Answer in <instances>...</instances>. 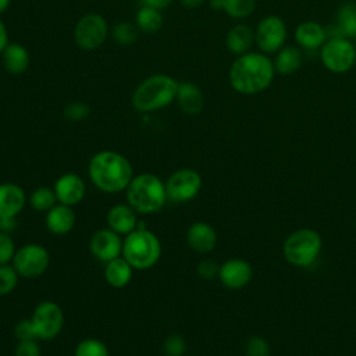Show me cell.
Returning a JSON list of instances; mask_svg holds the SVG:
<instances>
[{"label":"cell","instance_id":"44dd1931","mask_svg":"<svg viewBox=\"0 0 356 356\" xmlns=\"http://www.w3.org/2000/svg\"><path fill=\"white\" fill-rule=\"evenodd\" d=\"M175 102L182 113L188 115H196L204 107V95L195 82L184 81L178 85Z\"/></svg>","mask_w":356,"mask_h":356},{"label":"cell","instance_id":"cb8c5ba5","mask_svg":"<svg viewBox=\"0 0 356 356\" xmlns=\"http://www.w3.org/2000/svg\"><path fill=\"white\" fill-rule=\"evenodd\" d=\"M273 63L280 75H292L303 64V51L299 46H284L275 53Z\"/></svg>","mask_w":356,"mask_h":356},{"label":"cell","instance_id":"e0dca14e","mask_svg":"<svg viewBox=\"0 0 356 356\" xmlns=\"http://www.w3.org/2000/svg\"><path fill=\"white\" fill-rule=\"evenodd\" d=\"M106 221L107 227L121 236L131 234L139 225L138 213L128 203H118L111 206L107 211Z\"/></svg>","mask_w":356,"mask_h":356},{"label":"cell","instance_id":"f546056e","mask_svg":"<svg viewBox=\"0 0 356 356\" xmlns=\"http://www.w3.org/2000/svg\"><path fill=\"white\" fill-rule=\"evenodd\" d=\"M256 0H224L222 11L234 19H245L256 10Z\"/></svg>","mask_w":356,"mask_h":356},{"label":"cell","instance_id":"e575fe53","mask_svg":"<svg viewBox=\"0 0 356 356\" xmlns=\"http://www.w3.org/2000/svg\"><path fill=\"white\" fill-rule=\"evenodd\" d=\"M246 356H270V345L264 337L253 335L245 343Z\"/></svg>","mask_w":356,"mask_h":356},{"label":"cell","instance_id":"2e32d148","mask_svg":"<svg viewBox=\"0 0 356 356\" xmlns=\"http://www.w3.org/2000/svg\"><path fill=\"white\" fill-rule=\"evenodd\" d=\"M186 243L196 253H210L217 245V232L206 221H195L186 229Z\"/></svg>","mask_w":356,"mask_h":356},{"label":"cell","instance_id":"7a4b0ae2","mask_svg":"<svg viewBox=\"0 0 356 356\" xmlns=\"http://www.w3.org/2000/svg\"><path fill=\"white\" fill-rule=\"evenodd\" d=\"M88 175L99 191L118 193L129 185L134 178V168L124 154L114 150H100L90 157Z\"/></svg>","mask_w":356,"mask_h":356},{"label":"cell","instance_id":"ba28073f","mask_svg":"<svg viewBox=\"0 0 356 356\" xmlns=\"http://www.w3.org/2000/svg\"><path fill=\"white\" fill-rule=\"evenodd\" d=\"M320 60L332 74H343L356 63V47L348 38L327 39L320 47Z\"/></svg>","mask_w":356,"mask_h":356},{"label":"cell","instance_id":"ee69618b","mask_svg":"<svg viewBox=\"0 0 356 356\" xmlns=\"http://www.w3.org/2000/svg\"><path fill=\"white\" fill-rule=\"evenodd\" d=\"M209 7L214 11H222L224 8V0H207Z\"/></svg>","mask_w":356,"mask_h":356},{"label":"cell","instance_id":"8fae6325","mask_svg":"<svg viewBox=\"0 0 356 356\" xmlns=\"http://www.w3.org/2000/svg\"><path fill=\"white\" fill-rule=\"evenodd\" d=\"M11 264L19 277L38 278L49 268L50 254L47 249L39 243H25L17 249Z\"/></svg>","mask_w":356,"mask_h":356},{"label":"cell","instance_id":"d4e9b609","mask_svg":"<svg viewBox=\"0 0 356 356\" xmlns=\"http://www.w3.org/2000/svg\"><path fill=\"white\" fill-rule=\"evenodd\" d=\"M134 270L135 268L122 256H120L106 263L104 278L110 286L120 289L131 282Z\"/></svg>","mask_w":356,"mask_h":356},{"label":"cell","instance_id":"8d00e7d4","mask_svg":"<svg viewBox=\"0 0 356 356\" xmlns=\"http://www.w3.org/2000/svg\"><path fill=\"white\" fill-rule=\"evenodd\" d=\"M14 337L17 341H26V339H38L36 338V332L33 328V324L29 318H21L19 321H17V324L14 325Z\"/></svg>","mask_w":356,"mask_h":356},{"label":"cell","instance_id":"7bdbcfd3","mask_svg":"<svg viewBox=\"0 0 356 356\" xmlns=\"http://www.w3.org/2000/svg\"><path fill=\"white\" fill-rule=\"evenodd\" d=\"M181 6L186 7V8H197L200 7L206 0H178Z\"/></svg>","mask_w":356,"mask_h":356},{"label":"cell","instance_id":"d590c367","mask_svg":"<svg viewBox=\"0 0 356 356\" xmlns=\"http://www.w3.org/2000/svg\"><path fill=\"white\" fill-rule=\"evenodd\" d=\"M17 249L18 248L15 246L11 234L0 231V266L10 264L14 259Z\"/></svg>","mask_w":356,"mask_h":356},{"label":"cell","instance_id":"9a60e30c","mask_svg":"<svg viewBox=\"0 0 356 356\" xmlns=\"http://www.w3.org/2000/svg\"><path fill=\"white\" fill-rule=\"evenodd\" d=\"M53 191L58 203L74 207L83 200L86 185L82 177L76 172H65L56 179Z\"/></svg>","mask_w":356,"mask_h":356},{"label":"cell","instance_id":"83f0119b","mask_svg":"<svg viewBox=\"0 0 356 356\" xmlns=\"http://www.w3.org/2000/svg\"><path fill=\"white\" fill-rule=\"evenodd\" d=\"M140 31L138 29L136 24L132 21H118L110 28V38L113 42L121 47L132 46L138 42Z\"/></svg>","mask_w":356,"mask_h":356},{"label":"cell","instance_id":"5bb4252c","mask_svg":"<svg viewBox=\"0 0 356 356\" xmlns=\"http://www.w3.org/2000/svg\"><path fill=\"white\" fill-rule=\"evenodd\" d=\"M217 278L228 289H242L252 281L253 268L245 259H227L222 264H220Z\"/></svg>","mask_w":356,"mask_h":356},{"label":"cell","instance_id":"3957f363","mask_svg":"<svg viewBox=\"0 0 356 356\" xmlns=\"http://www.w3.org/2000/svg\"><path fill=\"white\" fill-rule=\"evenodd\" d=\"M179 82L167 74L146 76L134 89L131 96L132 107L138 113H153L168 107L175 102Z\"/></svg>","mask_w":356,"mask_h":356},{"label":"cell","instance_id":"4316f807","mask_svg":"<svg viewBox=\"0 0 356 356\" xmlns=\"http://www.w3.org/2000/svg\"><path fill=\"white\" fill-rule=\"evenodd\" d=\"M335 24L348 39L356 38V1L345 0L337 10Z\"/></svg>","mask_w":356,"mask_h":356},{"label":"cell","instance_id":"f35d334b","mask_svg":"<svg viewBox=\"0 0 356 356\" xmlns=\"http://www.w3.org/2000/svg\"><path fill=\"white\" fill-rule=\"evenodd\" d=\"M220 264L213 259H203L196 266V273L203 280H214L218 277Z\"/></svg>","mask_w":356,"mask_h":356},{"label":"cell","instance_id":"f1b7e54d","mask_svg":"<svg viewBox=\"0 0 356 356\" xmlns=\"http://www.w3.org/2000/svg\"><path fill=\"white\" fill-rule=\"evenodd\" d=\"M28 202L33 210L44 211V213L58 203L53 188H49V186H39L33 189L28 197Z\"/></svg>","mask_w":356,"mask_h":356},{"label":"cell","instance_id":"5b68a950","mask_svg":"<svg viewBox=\"0 0 356 356\" xmlns=\"http://www.w3.org/2000/svg\"><path fill=\"white\" fill-rule=\"evenodd\" d=\"M122 257L135 270H147L160 260L161 242L152 231L145 227H138L135 231L125 235Z\"/></svg>","mask_w":356,"mask_h":356},{"label":"cell","instance_id":"ab89813d","mask_svg":"<svg viewBox=\"0 0 356 356\" xmlns=\"http://www.w3.org/2000/svg\"><path fill=\"white\" fill-rule=\"evenodd\" d=\"M17 217H10V218H0V231L11 234L17 228Z\"/></svg>","mask_w":356,"mask_h":356},{"label":"cell","instance_id":"7402d4cb","mask_svg":"<svg viewBox=\"0 0 356 356\" xmlns=\"http://www.w3.org/2000/svg\"><path fill=\"white\" fill-rule=\"evenodd\" d=\"M1 63L4 70L13 75H21L29 68L31 56L28 49L17 42H11L1 51Z\"/></svg>","mask_w":356,"mask_h":356},{"label":"cell","instance_id":"484cf974","mask_svg":"<svg viewBox=\"0 0 356 356\" xmlns=\"http://www.w3.org/2000/svg\"><path fill=\"white\" fill-rule=\"evenodd\" d=\"M134 22L136 24V26L140 31V33L154 35V33H157L163 28L164 18H163V14H161L160 10L143 4L136 11Z\"/></svg>","mask_w":356,"mask_h":356},{"label":"cell","instance_id":"d6986e66","mask_svg":"<svg viewBox=\"0 0 356 356\" xmlns=\"http://www.w3.org/2000/svg\"><path fill=\"white\" fill-rule=\"evenodd\" d=\"M76 222V214L71 206L57 203L44 216V225L54 235H65L71 232Z\"/></svg>","mask_w":356,"mask_h":356},{"label":"cell","instance_id":"30bf717a","mask_svg":"<svg viewBox=\"0 0 356 356\" xmlns=\"http://www.w3.org/2000/svg\"><path fill=\"white\" fill-rule=\"evenodd\" d=\"M164 182L167 199L172 203H186L193 200L203 185L202 175L196 170L188 167L174 171Z\"/></svg>","mask_w":356,"mask_h":356},{"label":"cell","instance_id":"52a82bcc","mask_svg":"<svg viewBox=\"0 0 356 356\" xmlns=\"http://www.w3.org/2000/svg\"><path fill=\"white\" fill-rule=\"evenodd\" d=\"M110 36L107 19L97 13L83 14L75 24L72 38L75 44L86 51H92L104 44Z\"/></svg>","mask_w":356,"mask_h":356},{"label":"cell","instance_id":"836d02e7","mask_svg":"<svg viewBox=\"0 0 356 356\" xmlns=\"http://www.w3.org/2000/svg\"><path fill=\"white\" fill-rule=\"evenodd\" d=\"M186 350L185 338L179 334H170L163 342L164 356H184Z\"/></svg>","mask_w":356,"mask_h":356},{"label":"cell","instance_id":"9c48e42d","mask_svg":"<svg viewBox=\"0 0 356 356\" xmlns=\"http://www.w3.org/2000/svg\"><path fill=\"white\" fill-rule=\"evenodd\" d=\"M31 321L38 339L51 341L63 331L64 312L58 303L53 300H42L35 306Z\"/></svg>","mask_w":356,"mask_h":356},{"label":"cell","instance_id":"603a6c76","mask_svg":"<svg viewBox=\"0 0 356 356\" xmlns=\"http://www.w3.org/2000/svg\"><path fill=\"white\" fill-rule=\"evenodd\" d=\"M254 44V31L243 24H235L225 36V46L229 53L234 56H241L250 51L252 46Z\"/></svg>","mask_w":356,"mask_h":356},{"label":"cell","instance_id":"60d3db41","mask_svg":"<svg viewBox=\"0 0 356 356\" xmlns=\"http://www.w3.org/2000/svg\"><path fill=\"white\" fill-rule=\"evenodd\" d=\"M174 0H143V4L145 6H149V7H153V8H157V10H164L167 8Z\"/></svg>","mask_w":356,"mask_h":356},{"label":"cell","instance_id":"4fadbf2b","mask_svg":"<svg viewBox=\"0 0 356 356\" xmlns=\"http://www.w3.org/2000/svg\"><path fill=\"white\" fill-rule=\"evenodd\" d=\"M124 239L111 228H100L89 239V250L93 257L104 264L115 257L122 256Z\"/></svg>","mask_w":356,"mask_h":356},{"label":"cell","instance_id":"ac0fdd59","mask_svg":"<svg viewBox=\"0 0 356 356\" xmlns=\"http://www.w3.org/2000/svg\"><path fill=\"white\" fill-rule=\"evenodd\" d=\"M26 204L25 191L14 182L0 184V218L17 217Z\"/></svg>","mask_w":356,"mask_h":356},{"label":"cell","instance_id":"bcb514c9","mask_svg":"<svg viewBox=\"0 0 356 356\" xmlns=\"http://www.w3.org/2000/svg\"><path fill=\"white\" fill-rule=\"evenodd\" d=\"M184 356H186V355H184Z\"/></svg>","mask_w":356,"mask_h":356},{"label":"cell","instance_id":"74e56055","mask_svg":"<svg viewBox=\"0 0 356 356\" xmlns=\"http://www.w3.org/2000/svg\"><path fill=\"white\" fill-rule=\"evenodd\" d=\"M14 356H42L38 339L17 341V345L14 348Z\"/></svg>","mask_w":356,"mask_h":356},{"label":"cell","instance_id":"6da1fadb","mask_svg":"<svg viewBox=\"0 0 356 356\" xmlns=\"http://www.w3.org/2000/svg\"><path fill=\"white\" fill-rule=\"evenodd\" d=\"M275 68L273 60L261 51H248L236 56L228 70L231 88L245 96L264 92L273 83Z\"/></svg>","mask_w":356,"mask_h":356},{"label":"cell","instance_id":"1f68e13d","mask_svg":"<svg viewBox=\"0 0 356 356\" xmlns=\"http://www.w3.org/2000/svg\"><path fill=\"white\" fill-rule=\"evenodd\" d=\"M18 280L19 274L11 263L0 266V296L10 295L17 288Z\"/></svg>","mask_w":356,"mask_h":356},{"label":"cell","instance_id":"4dcf8cb0","mask_svg":"<svg viewBox=\"0 0 356 356\" xmlns=\"http://www.w3.org/2000/svg\"><path fill=\"white\" fill-rule=\"evenodd\" d=\"M74 356H110L107 345L97 338H85L74 349Z\"/></svg>","mask_w":356,"mask_h":356},{"label":"cell","instance_id":"d6a6232c","mask_svg":"<svg viewBox=\"0 0 356 356\" xmlns=\"http://www.w3.org/2000/svg\"><path fill=\"white\" fill-rule=\"evenodd\" d=\"M90 107L83 102H71L63 110V117L70 122H79L89 117Z\"/></svg>","mask_w":356,"mask_h":356},{"label":"cell","instance_id":"f6af8a7d","mask_svg":"<svg viewBox=\"0 0 356 356\" xmlns=\"http://www.w3.org/2000/svg\"><path fill=\"white\" fill-rule=\"evenodd\" d=\"M11 4V0H0V15L4 14Z\"/></svg>","mask_w":356,"mask_h":356},{"label":"cell","instance_id":"7c38bea8","mask_svg":"<svg viewBox=\"0 0 356 356\" xmlns=\"http://www.w3.org/2000/svg\"><path fill=\"white\" fill-rule=\"evenodd\" d=\"M288 28L285 21L278 15H266L261 18L254 31V43L264 54H275L285 46Z\"/></svg>","mask_w":356,"mask_h":356},{"label":"cell","instance_id":"8992f818","mask_svg":"<svg viewBox=\"0 0 356 356\" xmlns=\"http://www.w3.org/2000/svg\"><path fill=\"white\" fill-rule=\"evenodd\" d=\"M323 249L321 235L313 228H298L291 232L282 245L285 260L299 268L312 267Z\"/></svg>","mask_w":356,"mask_h":356},{"label":"cell","instance_id":"ffe728a7","mask_svg":"<svg viewBox=\"0 0 356 356\" xmlns=\"http://www.w3.org/2000/svg\"><path fill=\"white\" fill-rule=\"evenodd\" d=\"M295 42L302 50H317L320 49L325 40H327V33H325V26H323L317 21H303L300 22L295 32Z\"/></svg>","mask_w":356,"mask_h":356},{"label":"cell","instance_id":"b9f144b4","mask_svg":"<svg viewBox=\"0 0 356 356\" xmlns=\"http://www.w3.org/2000/svg\"><path fill=\"white\" fill-rule=\"evenodd\" d=\"M8 32H7V26L6 24L1 21L0 18V54L1 51L6 49V46L8 44Z\"/></svg>","mask_w":356,"mask_h":356},{"label":"cell","instance_id":"277c9868","mask_svg":"<svg viewBox=\"0 0 356 356\" xmlns=\"http://www.w3.org/2000/svg\"><path fill=\"white\" fill-rule=\"evenodd\" d=\"M125 199L138 214L157 213L168 202L165 182L152 172L134 175L125 189Z\"/></svg>","mask_w":356,"mask_h":356}]
</instances>
